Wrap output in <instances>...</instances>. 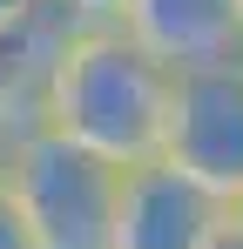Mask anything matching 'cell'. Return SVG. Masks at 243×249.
I'll list each match as a JSON object with an SVG mask.
<instances>
[{
  "label": "cell",
  "instance_id": "9c48e42d",
  "mask_svg": "<svg viewBox=\"0 0 243 249\" xmlns=\"http://www.w3.org/2000/svg\"><path fill=\"white\" fill-rule=\"evenodd\" d=\"M202 249H243V229H237V222H223V229H216Z\"/></svg>",
  "mask_w": 243,
  "mask_h": 249
},
{
  "label": "cell",
  "instance_id": "7a4b0ae2",
  "mask_svg": "<svg viewBox=\"0 0 243 249\" xmlns=\"http://www.w3.org/2000/svg\"><path fill=\"white\" fill-rule=\"evenodd\" d=\"M0 189L27 215L34 249H108V222H115V189L122 168L95 162L88 148L61 142L54 128H14L7 155H0Z\"/></svg>",
  "mask_w": 243,
  "mask_h": 249
},
{
  "label": "cell",
  "instance_id": "8992f818",
  "mask_svg": "<svg viewBox=\"0 0 243 249\" xmlns=\"http://www.w3.org/2000/svg\"><path fill=\"white\" fill-rule=\"evenodd\" d=\"M75 27H122V7L128 0H54Z\"/></svg>",
  "mask_w": 243,
  "mask_h": 249
},
{
  "label": "cell",
  "instance_id": "ba28073f",
  "mask_svg": "<svg viewBox=\"0 0 243 249\" xmlns=\"http://www.w3.org/2000/svg\"><path fill=\"white\" fill-rule=\"evenodd\" d=\"M34 14H47V0H0V34H14V27H27Z\"/></svg>",
  "mask_w": 243,
  "mask_h": 249
},
{
  "label": "cell",
  "instance_id": "3957f363",
  "mask_svg": "<svg viewBox=\"0 0 243 249\" xmlns=\"http://www.w3.org/2000/svg\"><path fill=\"white\" fill-rule=\"evenodd\" d=\"M162 162L182 168L216 202H230L243 189V61L176 74L169 128H162Z\"/></svg>",
  "mask_w": 243,
  "mask_h": 249
},
{
  "label": "cell",
  "instance_id": "6da1fadb",
  "mask_svg": "<svg viewBox=\"0 0 243 249\" xmlns=\"http://www.w3.org/2000/svg\"><path fill=\"white\" fill-rule=\"evenodd\" d=\"M169 94H176V74L149 61L122 27H75V41L61 47L40 88L34 122L108 168H142L162 155Z\"/></svg>",
  "mask_w": 243,
  "mask_h": 249
},
{
  "label": "cell",
  "instance_id": "8fae6325",
  "mask_svg": "<svg viewBox=\"0 0 243 249\" xmlns=\"http://www.w3.org/2000/svg\"><path fill=\"white\" fill-rule=\"evenodd\" d=\"M7 135H14V128H7V122H0V155H7Z\"/></svg>",
  "mask_w": 243,
  "mask_h": 249
},
{
  "label": "cell",
  "instance_id": "277c9868",
  "mask_svg": "<svg viewBox=\"0 0 243 249\" xmlns=\"http://www.w3.org/2000/svg\"><path fill=\"white\" fill-rule=\"evenodd\" d=\"M223 222H230V202H216L209 189H196L182 168L156 155L142 168H122L108 249H202Z\"/></svg>",
  "mask_w": 243,
  "mask_h": 249
},
{
  "label": "cell",
  "instance_id": "52a82bcc",
  "mask_svg": "<svg viewBox=\"0 0 243 249\" xmlns=\"http://www.w3.org/2000/svg\"><path fill=\"white\" fill-rule=\"evenodd\" d=\"M0 249H34V229H27V215L14 209L7 189H0Z\"/></svg>",
  "mask_w": 243,
  "mask_h": 249
},
{
  "label": "cell",
  "instance_id": "30bf717a",
  "mask_svg": "<svg viewBox=\"0 0 243 249\" xmlns=\"http://www.w3.org/2000/svg\"><path fill=\"white\" fill-rule=\"evenodd\" d=\"M230 222H237V229H243V189H237V196H230Z\"/></svg>",
  "mask_w": 243,
  "mask_h": 249
},
{
  "label": "cell",
  "instance_id": "5b68a950",
  "mask_svg": "<svg viewBox=\"0 0 243 249\" xmlns=\"http://www.w3.org/2000/svg\"><path fill=\"white\" fill-rule=\"evenodd\" d=\"M122 34L169 74L243 61V0H128Z\"/></svg>",
  "mask_w": 243,
  "mask_h": 249
}]
</instances>
